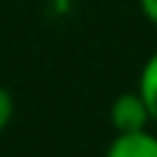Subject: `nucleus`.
Returning <instances> with one entry per match:
<instances>
[{
  "instance_id": "3",
  "label": "nucleus",
  "mask_w": 157,
  "mask_h": 157,
  "mask_svg": "<svg viewBox=\"0 0 157 157\" xmlns=\"http://www.w3.org/2000/svg\"><path fill=\"white\" fill-rule=\"evenodd\" d=\"M144 99L147 112H151V125L157 128V52L147 55V61L141 64V74H138V87H135Z\"/></svg>"
},
{
  "instance_id": "5",
  "label": "nucleus",
  "mask_w": 157,
  "mask_h": 157,
  "mask_svg": "<svg viewBox=\"0 0 157 157\" xmlns=\"http://www.w3.org/2000/svg\"><path fill=\"white\" fill-rule=\"evenodd\" d=\"M138 10L151 26H157V0H138Z\"/></svg>"
},
{
  "instance_id": "1",
  "label": "nucleus",
  "mask_w": 157,
  "mask_h": 157,
  "mask_svg": "<svg viewBox=\"0 0 157 157\" xmlns=\"http://www.w3.org/2000/svg\"><path fill=\"white\" fill-rule=\"evenodd\" d=\"M109 122H112V132H116V135L154 128L151 125V112H147V106H144V99H141L138 90H125V93H119L116 99H112Z\"/></svg>"
},
{
  "instance_id": "4",
  "label": "nucleus",
  "mask_w": 157,
  "mask_h": 157,
  "mask_svg": "<svg viewBox=\"0 0 157 157\" xmlns=\"http://www.w3.org/2000/svg\"><path fill=\"white\" fill-rule=\"evenodd\" d=\"M13 112H16V103H13V93L0 83V132H6L13 122Z\"/></svg>"
},
{
  "instance_id": "2",
  "label": "nucleus",
  "mask_w": 157,
  "mask_h": 157,
  "mask_svg": "<svg viewBox=\"0 0 157 157\" xmlns=\"http://www.w3.org/2000/svg\"><path fill=\"white\" fill-rule=\"evenodd\" d=\"M103 157H157V132L154 128H144V132L116 135L106 144Z\"/></svg>"
}]
</instances>
